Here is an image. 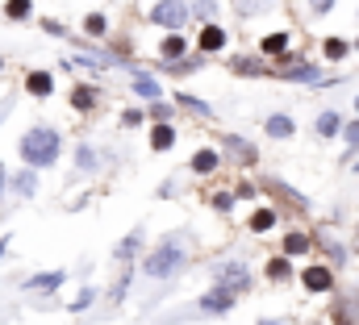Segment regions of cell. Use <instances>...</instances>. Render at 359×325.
I'll return each mask as SVG.
<instances>
[{
    "mask_svg": "<svg viewBox=\"0 0 359 325\" xmlns=\"http://www.w3.org/2000/svg\"><path fill=\"white\" fill-rule=\"evenodd\" d=\"M355 246H359V234H355Z\"/></svg>",
    "mask_w": 359,
    "mask_h": 325,
    "instance_id": "cell-48",
    "label": "cell"
},
{
    "mask_svg": "<svg viewBox=\"0 0 359 325\" xmlns=\"http://www.w3.org/2000/svg\"><path fill=\"white\" fill-rule=\"evenodd\" d=\"M121 125H126V130H134V125H147V113H142V109H126V113H121Z\"/></svg>",
    "mask_w": 359,
    "mask_h": 325,
    "instance_id": "cell-39",
    "label": "cell"
},
{
    "mask_svg": "<svg viewBox=\"0 0 359 325\" xmlns=\"http://www.w3.org/2000/svg\"><path fill=\"white\" fill-rule=\"evenodd\" d=\"M355 117H359V92H355Z\"/></svg>",
    "mask_w": 359,
    "mask_h": 325,
    "instance_id": "cell-44",
    "label": "cell"
},
{
    "mask_svg": "<svg viewBox=\"0 0 359 325\" xmlns=\"http://www.w3.org/2000/svg\"><path fill=\"white\" fill-rule=\"evenodd\" d=\"M318 242H322V250H326V263H330V267H343V263H347V250H343V242H334L330 234H322Z\"/></svg>",
    "mask_w": 359,
    "mask_h": 325,
    "instance_id": "cell-30",
    "label": "cell"
},
{
    "mask_svg": "<svg viewBox=\"0 0 359 325\" xmlns=\"http://www.w3.org/2000/svg\"><path fill=\"white\" fill-rule=\"evenodd\" d=\"M351 171H355V175H359V162H351Z\"/></svg>",
    "mask_w": 359,
    "mask_h": 325,
    "instance_id": "cell-45",
    "label": "cell"
},
{
    "mask_svg": "<svg viewBox=\"0 0 359 325\" xmlns=\"http://www.w3.org/2000/svg\"><path fill=\"white\" fill-rule=\"evenodd\" d=\"M351 50H355V46H351L347 38H326V42H322V59H326V63H343Z\"/></svg>",
    "mask_w": 359,
    "mask_h": 325,
    "instance_id": "cell-24",
    "label": "cell"
},
{
    "mask_svg": "<svg viewBox=\"0 0 359 325\" xmlns=\"http://www.w3.org/2000/svg\"><path fill=\"white\" fill-rule=\"evenodd\" d=\"M63 284H67V271H63V267H55V271H38V275H29V279H25V292L50 296V292H59Z\"/></svg>",
    "mask_w": 359,
    "mask_h": 325,
    "instance_id": "cell-9",
    "label": "cell"
},
{
    "mask_svg": "<svg viewBox=\"0 0 359 325\" xmlns=\"http://www.w3.org/2000/svg\"><path fill=\"white\" fill-rule=\"evenodd\" d=\"M234 200H238L234 192H213V209H217V213H226V209H234Z\"/></svg>",
    "mask_w": 359,
    "mask_h": 325,
    "instance_id": "cell-40",
    "label": "cell"
},
{
    "mask_svg": "<svg viewBox=\"0 0 359 325\" xmlns=\"http://www.w3.org/2000/svg\"><path fill=\"white\" fill-rule=\"evenodd\" d=\"M226 151H230V155H238V159L247 162V167L259 159V155H255V146H251L247 138H238V134H226Z\"/></svg>",
    "mask_w": 359,
    "mask_h": 325,
    "instance_id": "cell-27",
    "label": "cell"
},
{
    "mask_svg": "<svg viewBox=\"0 0 359 325\" xmlns=\"http://www.w3.org/2000/svg\"><path fill=\"white\" fill-rule=\"evenodd\" d=\"M8 109H13V100H4V104H0V121L8 117Z\"/></svg>",
    "mask_w": 359,
    "mask_h": 325,
    "instance_id": "cell-42",
    "label": "cell"
},
{
    "mask_svg": "<svg viewBox=\"0 0 359 325\" xmlns=\"http://www.w3.org/2000/svg\"><path fill=\"white\" fill-rule=\"evenodd\" d=\"M25 92H29L34 100H46V96H55V76H50V71H42V67L25 71Z\"/></svg>",
    "mask_w": 359,
    "mask_h": 325,
    "instance_id": "cell-11",
    "label": "cell"
},
{
    "mask_svg": "<svg viewBox=\"0 0 359 325\" xmlns=\"http://www.w3.org/2000/svg\"><path fill=\"white\" fill-rule=\"evenodd\" d=\"M147 17H151V25H159V29H168V34H180V29L188 25L192 8H188L184 0H155Z\"/></svg>",
    "mask_w": 359,
    "mask_h": 325,
    "instance_id": "cell-4",
    "label": "cell"
},
{
    "mask_svg": "<svg viewBox=\"0 0 359 325\" xmlns=\"http://www.w3.org/2000/svg\"><path fill=\"white\" fill-rule=\"evenodd\" d=\"M100 162H104V151H100V146H92V142H80V146H76V171H80V175H96Z\"/></svg>",
    "mask_w": 359,
    "mask_h": 325,
    "instance_id": "cell-13",
    "label": "cell"
},
{
    "mask_svg": "<svg viewBox=\"0 0 359 325\" xmlns=\"http://www.w3.org/2000/svg\"><path fill=\"white\" fill-rule=\"evenodd\" d=\"M280 80H288V83H326V71H322V63L284 55V59H280Z\"/></svg>",
    "mask_w": 359,
    "mask_h": 325,
    "instance_id": "cell-5",
    "label": "cell"
},
{
    "mask_svg": "<svg viewBox=\"0 0 359 325\" xmlns=\"http://www.w3.org/2000/svg\"><path fill=\"white\" fill-rule=\"evenodd\" d=\"M17 155H21L25 167L46 171V167H55V162L63 159V134H59L55 125H29V130L17 138Z\"/></svg>",
    "mask_w": 359,
    "mask_h": 325,
    "instance_id": "cell-2",
    "label": "cell"
},
{
    "mask_svg": "<svg viewBox=\"0 0 359 325\" xmlns=\"http://www.w3.org/2000/svg\"><path fill=\"white\" fill-rule=\"evenodd\" d=\"M176 138H180V130L172 121H155V125H151V151H155V155H168V151L176 146Z\"/></svg>",
    "mask_w": 359,
    "mask_h": 325,
    "instance_id": "cell-12",
    "label": "cell"
},
{
    "mask_svg": "<svg viewBox=\"0 0 359 325\" xmlns=\"http://www.w3.org/2000/svg\"><path fill=\"white\" fill-rule=\"evenodd\" d=\"M351 46H355V50H359V38H355V42H351Z\"/></svg>",
    "mask_w": 359,
    "mask_h": 325,
    "instance_id": "cell-46",
    "label": "cell"
},
{
    "mask_svg": "<svg viewBox=\"0 0 359 325\" xmlns=\"http://www.w3.org/2000/svg\"><path fill=\"white\" fill-rule=\"evenodd\" d=\"M301 288L313 292V296L334 292V267H330V263H309V267L301 271Z\"/></svg>",
    "mask_w": 359,
    "mask_h": 325,
    "instance_id": "cell-7",
    "label": "cell"
},
{
    "mask_svg": "<svg viewBox=\"0 0 359 325\" xmlns=\"http://www.w3.org/2000/svg\"><path fill=\"white\" fill-rule=\"evenodd\" d=\"M264 275H268L271 284H288V279H292V258H288V254H276V258H268Z\"/></svg>",
    "mask_w": 359,
    "mask_h": 325,
    "instance_id": "cell-22",
    "label": "cell"
},
{
    "mask_svg": "<svg viewBox=\"0 0 359 325\" xmlns=\"http://www.w3.org/2000/svg\"><path fill=\"white\" fill-rule=\"evenodd\" d=\"M96 296H100L96 288H80V296H76V300H72L67 309H72V313H84V309H88V305H92V300H96Z\"/></svg>",
    "mask_w": 359,
    "mask_h": 325,
    "instance_id": "cell-37",
    "label": "cell"
},
{
    "mask_svg": "<svg viewBox=\"0 0 359 325\" xmlns=\"http://www.w3.org/2000/svg\"><path fill=\"white\" fill-rule=\"evenodd\" d=\"M230 71H238V76H268V67L259 59H230Z\"/></svg>",
    "mask_w": 359,
    "mask_h": 325,
    "instance_id": "cell-33",
    "label": "cell"
},
{
    "mask_svg": "<svg viewBox=\"0 0 359 325\" xmlns=\"http://www.w3.org/2000/svg\"><path fill=\"white\" fill-rule=\"evenodd\" d=\"M130 284H134V267L126 263V271H121V275H117V284H113V300H121V296L130 292Z\"/></svg>",
    "mask_w": 359,
    "mask_h": 325,
    "instance_id": "cell-36",
    "label": "cell"
},
{
    "mask_svg": "<svg viewBox=\"0 0 359 325\" xmlns=\"http://www.w3.org/2000/svg\"><path fill=\"white\" fill-rule=\"evenodd\" d=\"M176 104L188 109V113H196V117H213V104H205V100L192 96V92H176Z\"/></svg>",
    "mask_w": 359,
    "mask_h": 325,
    "instance_id": "cell-28",
    "label": "cell"
},
{
    "mask_svg": "<svg viewBox=\"0 0 359 325\" xmlns=\"http://www.w3.org/2000/svg\"><path fill=\"white\" fill-rule=\"evenodd\" d=\"M96 104H100V88L96 83H76L72 88V109L76 113H92Z\"/></svg>",
    "mask_w": 359,
    "mask_h": 325,
    "instance_id": "cell-19",
    "label": "cell"
},
{
    "mask_svg": "<svg viewBox=\"0 0 359 325\" xmlns=\"http://www.w3.org/2000/svg\"><path fill=\"white\" fill-rule=\"evenodd\" d=\"M343 146H347V155H343V162H347V159H355V151H359V117H355V121H347V125H343Z\"/></svg>",
    "mask_w": 359,
    "mask_h": 325,
    "instance_id": "cell-32",
    "label": "cell"
},
{
    "mask_svg": "<svg viewBox=\"0 0 359 325\" xmlns=\"http://www.w3.org/2000/svg\"><path fill=\"white\" fill-rule=\"evenodd\" d=\"M188 263H192V246H188V234L184 230H172V234H163L159 242L147 250V258H142V275L147 279H155V284H172L176 275L188 271Z\"/></svg>",
    "mask_w": 359,
    "mask_h": 325,
    "instance_id": "cell-1",
    "label": "cell"
},
{
    "mask_svg": "<svg viewBox=\"0 0 359 325\" xmlns=\"http://www.w3.org/2000/svg\"><path fill=\"white\" fill-rule=\"evenodd\" d=\"M288 42H292L288 29H276V34H268V38L259 42V50H264L268 59H284V55H288Z\"/></svg>",
    "mask_w": 359,
    "mask_h": 325,
    "instance_id": "cell-23",
    "label": "cell"
},
{
    "mask_svg": "<svg viewBox=\"0 0 359 325\" xmlns=\"http://www.w3.org/2000/svg\"><path fill=\"white\" fill-rule=\"evenodd\" d=\"M259 4H268V0H259Z\"/></svg>",
    "mask_w": 359,
    "mask_h": 325,
    "instance_id": "cell-49",
    "label": "cell"
},
{
    "mask_svg": "<svg viewBox=\"0 0 359 325\" xmlns=\"http://www.w3.org/2000/svg\"><path fill=\"white\" fill-rule=\"evenodd\" d=\"M259 325H284V321H271V317H264V321H259Z\"/></svg>",
    "mask_w": 359,
    "mask_h": 325,
    "instance_id": "cell-43",
    "label": "cell"
},
{
    "mask_svg": "<svg viewBox=\"0 0 359 325\" xmlns=\"http://www.w3.org/2000/svg\"><path fill=\"white\" fill-rule=\"evenodd\" d=\"M142 246H147V234H142V230H130V234H126L121 242L113 246V258H117V263H134Z\"/></svg>",
    "mask_w": 359,
    "mask_h": 325,
    "instance_id": "cell-17",
    "label": "cell"
},
{
    "mask_svg": "<svg viewBox=\"0 0 359 325\" xmlns=\"http://www.w3.org/2000/svg\"><path fill=\"white\" fill-rule=\"evenodd\" d=\"M80 29H84L88 38H104V34H109V17H104V13H88Z\"/></svg>",
    "mask_w": 359,
    "mask_h": 325,
    "instance_id": "cell-31",
    "label": "cell"
},
{
    "mask_svg": "<svg viewBox=\"0 0 359 325\" xmlns=\"http://www.w3.org/2000/svg\"><path fill=\"white\" fill-rule=\"evenodd\" d=\"M0 71H4V59H0Z\"/></svg>",
    "mask_w": 359,
    "mask_h": 325,
    "instance_id": "cell-47",
    "label": "cell"
},
{
    "mask_svg": "<svg viewBox=\"0 0 359 325\" xmlns=\"http://www.w3.org/2000/svg\"><path fill=\"white\" fill-rule=\"evenodd\" d=\"M213 284H222L234 296H243V292H251L255 279H251V267L243 258H222V263H213Z\"/></svg>",
    "mask_w": 359,
    "mask_h": 325,
    "instance_id": "cell-3",
    "label": "cell"
},
{
    "mask_svg": "<svg viewBox=\"0 0 359 325\" xmlns=\"http://www.w3.org/2000/svg\"><path fill=\"white\" fill-rule=\"evenodd\" d=\"M226 42H230V34H226L217 21H213V25H201V34H196V55H222Z\"/></svg>",
    "mask_w": 359,
    "mask_h": 325,
    "instance_id": "cell-8",
    "label": "cell"
},
{
    "mask_svg": "<svg viewBox=\"0 0 359 325\" xmlns=\"http://www.w3.org/2000/svg\"><path fill=\"white\" fill-rule=\"evenodd\" d=\"M334 4H339V0H309V13H313V17H326Z\"/></svg>",
    "mask_w": 359,
    "mask_h": 325,
    "instance_id": "cell-41",
    "label": "cell"
},
{
    "mask_svg": "<svg viewBox=\"0 0 359 325\" xmlns=\"http://www.w3.org/2000/svg\"><path fill=\"white\" fill-rule=\"evenodd\" d=\"M276 221H280V213H276V209H255V213H251V221H247V230H251V234H271V230H276Z\"/></svg>",
    "mask_w": 359,
    "mask_h": 325,
    "instance_id": "cell-25",
    "label": "cell"
},
{
    "mask_svg": "<svg viewBox=\"0 0 359 325\" xmlns=\"http://www.w3.org/2000/svg\"><path fill=\"white\" fill-rule=\"evenodd\" d=\"M147 117H151V121H172L176 113H172V104H163V100H151V109H147Z\"/></svg>",
    "mask_w": 359,
    "mask_h": 325,
    "instance_id": "cell-38",
    "label": "cell"
},
{
    "mask_svg": "<svg viewBox=\"0 0 359 325\" xmlns=\"http://www.w3.org/2000/svg\"><path fill=\"white\" fill-rule=\"evenodd\" d=\"M188 8H192V17L205 21V25H213V17H217V0H196V4H188Z\"/></svg>",
    "mask_w": 359,
    "mask_h": 325,
    "instance_id": "cell-34",
    "label": "cell"
},
{
    "mask_svg": "<svg viewBox=\"0 0 359 325\" xmlns=\"http://www.w3.org/2000/svg\"><path fill=\"white\" fill-rule=\"evenodd\" d=\"M38 192V171L34 167H21L13 179H8V196H21V200H29Z\"/></svg>",
    "mask_w": 359,
    "mask_h": 325,
    "instance_id": "cell-15",
    "label": "cell"
},
{
    "mask_svg": "<svg viewBox=\"0 0 359 325\" xmlns=\"http://www.w3.org/2000/svg\"><path fill=\"white\" fill-rule=\"evenodd\" d=\"M34 17V0H4V21H29Z\"/></svg>",
    "mask_w": 359,
    "mask_h": 325,
    "instance_id": "cell-29",
    "label": "cell"
},
{
    "mask_svg": "<svg viewBox=\"0 0 359 325\" xmlns=\"http://www.w3.org/2000/svg\"><path fill=\"white\" fill-rule=\"evenodd\" d=\"M222 167V155L213 151V146H201V151H192V159H188V171L192 175H213Z\"/></svg>",
    "mask_w": 359,
    "mask_h": 325,
    "instance_id": "cell-18",
    "label": "cell"
},
{
    "mask_svg": "<svg viewBox=\"0 0 359 325\" xmlns=\"http://www.w3.org/2000/svg\"><path fill=\"white\" fill-rule=\"evenodd\" d=\"M72 63L88 67V71H104V67H117V55H109V50H80Z\"/></svg>",
    "mask_w": 359,
    "mask_h": 325,
    "instance_id": "cell-20",
    "label": "cell"
},
{
    "mask_svg": "<svg viewBox=\"0 0 359 325\" xmlns=\"http://www.w3.org/2000/svg\"><path fill=\"white\" fill-rule=\"evenodd\" d=\"M313 250V234H305V230H288L284 234V254L288 258H301V254H309Z\"/></svg>",
    "mask_w": 359,
    "mask_h": 325,
    "instance_id": "cell-21",
    "label": "cell"
},
{
    "mask_svg": "<svg viewBox=\"0 0 359 325\" xmlns=\"http://www.w3.org/2000/svg\"><path fill=\"white\" fill-rule=\"evenodd\" d=\"M234 305H238V296H234L230 288H222V284H213L205 296H196V313H201V317H226Z\"/></svg>",
    "mask_w": 359,
    "mask_h": 325,
    "instance_id": "cell-6",
    "label": "cell"
},
{
    "mask_svg": "<svg viewBox=\"0 0 359 325\" xmlns=\"http://www.w3.org/2000/svg\"><path fill=\"white\" fill-rule=\"evenodd\" d=\"M205 63L201 59H180V63H163V71H172V76H188V71H201Z\"/></svg>",
    "mask_w": 359,
    "mask_h": 325,
    "instance_id": "cell-35",
    "label": "cell"
},
{
    "mask_svg": "<svg viewBox=\"0 0 359 325\" xmlns=\"http://www.w3.org/2000/svg\"><path fill=\"white\" fill-rule=\"evenodd\" d=\"M159 59H188V42H184V34H168V38L159 42Z\"/></svg>",
    "mask_w": 359,
    "mask_h": 325,
    "instance_id": "cell-26",
    "label": "cell"
},
{
    "mask_svg": "<svg viewBox=\"0 0 359 325\" xmlns=\"http://www.w3.org/2000/svg\"><path fill=\"white\" fill-rule=\"evenodd\" d=\"M264 134L276 138V142H284V138L297 134V121H292L288 113H268V117H264Z\"/></svg>",
    "mask_w": 359,
    "mask_h": 325,
    "instance_id": "cell-16",
    "label": "cell"
},
{
    "mask_svg": "<svg viewBox=\"0 0 359 325\" xmlns=\"http://www.w3.org/2000/svg\"><path fill=\"white\" fill-rule=\"evenodd\" d=\"M343 113L339 109H322L318 113V121H313V130H318V138H343Z\"/></svg>",
    "mask_w": 359,
    "mask_h": 325,
    "instance_id": "cell-14",
    "label": "cell"
},
{
    "mask_svg": "<svg viewBox=\"0 0 359 325\" xmlns=\"http://www.w3.org/2000/svg\"><path fill=\"white\" fill-rule=\"evenodd\" d=\"M130 92H134L138 100H147V104H151V100H163V83L155 80L151 71H130Z\"/></svg>",
    "mask_w": 359,
    "mask_h": 325,
    "instance_id": "cell-10",
    "label": "cell"
}]
</instances>
